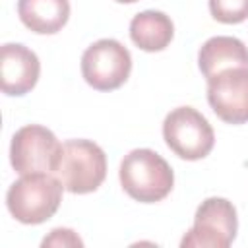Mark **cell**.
<instances>
[{
    "label": "cell",
    "mask_w": 248,
    "mask_h": 248,
    "mask_svg": "<svg viewBox=\"0 0 248 248\" xmlns=\"http://www.w3.org/2000/svg\"><path fill=\"white\" fill-rule=\"evenodd\" d=\"M21 23L39 35L58 33L70 17L68 0H17Z\"/></svg>",
    "instance_id": "cell-11"
},
{
    "label": "cell",
    "mask_w": 248,
    "mask_h": 248,
    "mask_svg": "<svg viewBox=\"0 0 248 248\" xmlns=\"http://www.w3.org/2000/svg\"><path fill=\"white\" fill-rule=\"evenodd\" d=\"M52 174L72 194L95 192L107 176V155L91 140H68L60 145Z\"/></svg>",
    "instance_id": "cell-2"
},
{
    "label": "cell",
    "mask_w": 248,
    "mask_h": 248,
    "mask_svg": "<svg viewBox=\"0 0 248 248\" xmlns=\"http://www.w3.org/2000/svg\"><path fill=\"white\" fill-rule=\"evenodd\" d=\"M43 246H83V242L72 229H54L43 240Z\"/></svg>",
    "instance_id": "cell-14"
},
{
    "label": "cell",
    "mask_w": 248,
    "mask_h": 248,
    "mask_svg": "<svg viewBox=\"0 0 248 248\" xmlns=\"http://www.w3.org/2000/svg\"><path fill=\"white\" fill-rule=\"evenodd\" d=\"M238 217L234 205L225 198H207L200 203L194 227L184 234L180 246L227 248L236 238Z\"/></svg>",
    "instance_id": "cell-6"
},
{
    "label": "cell",
    "mask_w": 248,
    "mask_h": 248,
    "mask_svg": "<svg viewBox=\"0 0 248 248\" xmlns=\"http://www.w3.org/2000/svg\"><path fill=\"white\" fill-rule=\"evenodd\" d=\"M198 66L205 79L217 76L229 68H248V46L229 35H217L207 39L198 52Z\"/></svg>",
    "instance_id": "cell-10"
},
{
    "label": "cell",
    "mask_w": 248,
    "mask_h": 248,
    "mask_svg": "<svg viewBox=\"0 0 248 248\" xmlns=\"http://www.w3.org/2000/svg\"><path fill=\"white\" fill-rule=\"evenodd\" d=\"M118 178L124 192L141 203H155L167 198L174 184L170 165L153 149H132L124 155Z\"/></svg>",
    "instance_id": "cell-1"
},
{
    "label": "cell",
    "mask_w": 248,
    "mask_h": 248,
    "mask_svg": "<svg viewBox=\"0 0 248 248\" xmlns=\"http://www.w3.org/2000/svg\"><path fill=\"white\" fill-rule=\"evenodd\" d=\"M163 138L169 149L186 161L207 157L215 145L211 124L192 107H176L165 116Z\"/></svg>",
    "instance_id": "cell-4"
},
{
    "label": "cell",
    "mask_w": 248,
    "mask_h": 248,
    "mask_svg": "<svg viewBox=\"0 0 248 248\" xmlns=\"http://www.w3.org/2000/svg\"><path fill=\"white\" fill-rule=\"evenodd\" d=\"M207 101L223 122H248V68H229L209 78Z\"/></svg>",
    "instance_id": "cell-8"
},
{
    "label": "cell",
    "mask_w": 248,
    "mask_h": 248,
    "mask_svg": "<svg viewBox=\"0 0 248 248\" xmlns=\"http://www.w3.org/2000/svg\"><path fill=\"white\" fill-rule=\"evenodd\" d=\"M64 186L46 172L21 174L6 194V205L12 217L25 225H39L50 219L60 202Z\"/></svg>",
    "instance_id": "cell-3"
},
{
    "label": "cell",
    "mask_w": 248,
    "mask_h": 248,
    "mask_svg": "<svg viewBox=\"0 0 248 248\" xmlns=\"http://www.w3.org/2000/svg\"><path fill=\"white\" fill-rule=\"evenodd\" d=\"M174 37V25L165 12L145 10L132 17L130 39L145 52H159L170 45Z\"/></svg>",
    "instance_id": "cell-12"
},
{
    "label": "cell",
    "mask_w": 248,
    "mask_h": 248,
    "mask_svg": "<svg viewBox=\"0 0 248 248\" xmlns=\"http://www.w3.org/2000/svg\"><path fill=\"white\" fill-rule=\"evenodd\" d=\"M60 145L56 136L41 126V124H27L21 126L10 143V163L16 172L29 174V172H46L54 169L56 157L60 153Z\"/></svg>",
    "instance_id": "cell-7"
},
{
    "label": "cell",
    "mask_w": 248,
    "mask_h": 248,
    "mask_svg": "<svg viewBox=\"0 0 248 248\" xmlns=\"http://www.w3.org/2000/svg\"><path fill=\"white\" fill-rule=\"evenodd\" d=\"M132 72L130 50L116 39H99L81 54L83 79L97 91H112L126 83Z\"/></svg>",
    "instance_id": "cell-5"
},
{
    "label": "cell",
    "mask_w": 248,
    "mask_h": 248,
    "mask_svg": "<svg viewBox=\"0 0 248 248\" xmlns=\"http://www.w3.org/2000/svg\"><path fill=\"white\" fill-rule=\"evenodd\" d=\"M209 12L221 23H240L248 17V0H209Z\"/></svg>",
    "instance_id": "cell-13"
},
{
    "label": "cell",
    "mask_w": 248,
    "mask_h": 248,
    "mask_svg": "<svg viewBox=\"0 0 248 248\" xmlns=\"http://www.w3.org/2000/svg\"><path fill=\"white\" fill-rule=\"evenodd\" d=\"M116 2H120V4H132V2H138V0H116Z\"/></svg>",
    "instance_id": "cell-15"
},
{
    "label": "cell",
    "mask_w": 248,
    "mask_h": 248,
    "mask_svg": "<svg viewBox=\"0 0 248 248\" xmlns=\"http://www.w3.org/2000/svg\"><path fill=\"white\" fill-rule=\"evenodd\" d=\"M41 62L21 43H6L0 48V85L6 95H25L39 79Z\"/></svg>",
    "instance_id": "cell-9"
}]
</instances>
